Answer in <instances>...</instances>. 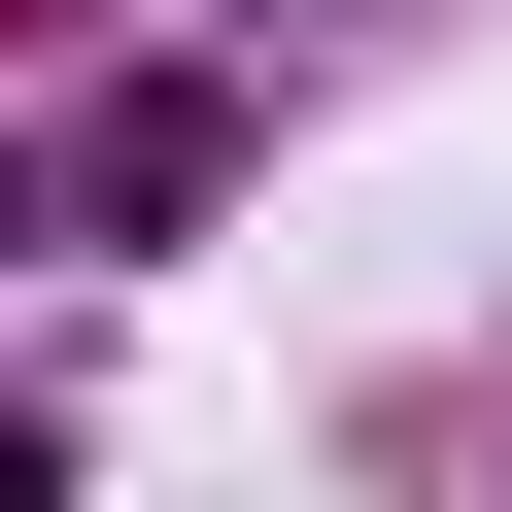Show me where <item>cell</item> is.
Segmentation results:
<instances>
[{
	"label": "cell",
	"instance_id": "cell-1",
	"mask_svg": "<svg viewBox=\"0 0 512 512\" xmlns=\"http://www.w3.org/2000/svg\"><path fill=\"white\" fill-rule=\"evenodd\" d=\"M0 512H35V410H0Z\"/></svg>",
	"mask_w": 512,
	"mask_h": 512
}]
</instances>
